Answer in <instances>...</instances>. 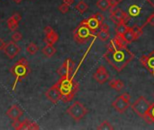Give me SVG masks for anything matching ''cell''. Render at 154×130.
Wrapping results in <instances>:
<instances>
[{"label": "cell", "instance_id": "cell-1", "mask_svg": "<svg viewBox=\"0 0 154 130\" xmlns=\"http://www.w3.org/2000/svg\"><path fill=\"white\" fill-rule=\"evenodd\" d=\"M115 6L124 14V23L129 27L143 29L148 18L154 14V3L151 0H117Z\"/></svg>", "mask_w": 154, "mask_h": 130}, {"label": "cell", "instance_id": "cell-2", "mask_svg": "<svg viewBox=\"0 0 154 130\" xmlns=\"http://www.w3.org/2000/svg\"><path fill=\"white\" fill-rule=\"evenodd\" d=\"M104 58L117 71H122L128 63L133 60L134 54L127 46H117L109 43Z\"/></svg>", "mask_w": 154, "mask_h": 130}, {"label": "cell", "instance_id": "cell-3", "mask_svg": "<svg viewBox=\"0 0 154 130\" xmlns=\"http://www.w3.org/2000/svg\"><path fill=\"white\" fill-rule=\"evenodd\" d=\"M56 84L58 85V88L61 95V100H62L64 103L71 101L79 89V84L70 76L61 77Z\"/></svg>", "mask_w": 154, "mask_h": 130}, {"label": "cell", "instance_id": "cell-4", "mask_svg": "<svg viewBox=\"0 0 154 130\" xmlns=\"http://www.w3.org/2000/svg\"><path fill=\"white\" fill-rule=\"evenodd\" d=\"M10 71H11V74L16 78V82L13 86V89L15 90L17 82L25 79L30 73V68H29V63L27 60L24 57L21 58L12 66Z\"/></svg>", "mask_w": 154, "mask_h": 130}, {"label": "cell", "instance_id": "cell-5", "mask_svg": "<svg viewBox=\"0 0 154 130\" xmlns=\"http://www.w3.org/2000/svg\"><path fill=\"white\" fill-rule=\"evenodd\" d=\"M91 37H95L93 32L84 24L80 23V25L73 31V38L79 45L87 42Z\"/></svg>", "mask_w": 154, "mask_h": 130}, {"label": "cell", "instance_id": "cell-6", "mask_svg": "<svg viewBox=\"0 0 154 130\" xmlns=\"http://www.w3.org/2000/svg\"><path fill=\"white\" fill-rule=\"evenodd\" d=\"M66 112L75 121H79L88 113V109L81 102L75 101L70 108H68Z\"/></svg>", "mask_w": 154, "mask_h": 130}, {"label": "cell", "instance_id": "cell-7", "mask_svg": "<svg viewBox=\"0 0 154 130\" xmlns=\"http://www.w3.org/2000/svg\"><path fill=\"white\" fill-rule=\"evenodd\" d=\"M150 104L149 103V101L144 98V97H140L138 98L133 104L132 105V108L133 110L141 118L145 119L147 113L150 109Z\"/></svg>", "mask_w": 154, "mask_h": 130}, {"label": "cell", "instance_id": "cell-8", "mask_svg": "<svg viewBox=\"0 0 154 130\" xmlns=\"http://www.w3.org/2000/svg\"><path fill=\"white\" fill-rule=\"evenodd\" d=\"M130 100H131V96L128 93H124L122 95H120L119 97H117L112 103V107L118 112V113H124L128 108L131 106L130 103Z\"/></svg>", "mask_w": 154, "mask_h": 130}, {"label": "cell", "instance_id": "cell-9", "mask_svg": "<svg viewBox=\"0 0 154 130\" xmlns=\"http://www.w3.org/2000/svg\"><path fill=\"white\" fill-rule=\"evenodd\" d=\"M139 61L149 71V72L154 76V51L150 52L147 55H142Z\"/></svg>", "mask_w": 154, "mask_h": 130}, {"label": "cell", "instance_id": "cell-10", "mask_svg": "<svg viewBox=\"0 0 154 130\" xmlns=\"http://www.w3.org/2000/svg\"><path fill=\"white\" fill-rule=\"evenodd\" d=\"M4 53L6 54V56L10 59V60H13L15 59L18 53H20V47L16 45V42L14 41H10L7 43V45L4 49Z\"/></svg>", "mask_w": 154, "mask_h": 130}, {"label": "cell", "instance_id": "cell-11", "mask_svg": "<svg viewBox=\"0 0 154 130\" xmlns=\"http://www.w3.org/2000/svg\"><path fill=\"white\" fill-rule=\"evenodd\" d=\"M46 98L53 104H57L61 100V95L60 92V90L58 88V85L55 83L53 86H51L50 88L46 92Z\"/></svg>", "mask_w": 154, "mask_h": 130}, {"label": "cell", "instance_id": "cell-12", "mask_svg": "<svg viewBox=\"0 0 154 130\" xmlns=\"http://www.w3.org/2000/svg\"><path fill=\"white\" fill-rule=\"evenodd\" d=\"M93 78H94V79L97 83H99V84H104L105 82H107L108 80L109 74H108V71H107L106 67H104L103 65H100L96 69V72L94 73Z\"/></svg>", "mask_w": 154, "mask_h": 130}, {"label": "cell", "instance_id": "cell-13", "mask_svg": "<svg viewBox=\"0 0 154 130\" xmlns=\"http://www.w3.org/2000/svg\"><path fill=\"white\" fill-rule=\"evenodd\" d=\"M74 62H72L71 59L68 58L63 64L58 69L57 73L61 76V77H64V76H71V73L73 72L74 70Z\"/></svg>", "mask_w": 154, "mask_h": 130}, {"label": "cell", "instance_id": "cell-14", "mask_svg": "<svg viewBox=\"0 0 154 130\" xmlns=\"http://www.w3.org/2000/svg\"><path fill=\"white\" fill-rule=\"evenodd\" d=\"M6 115L12 120H18L24 115V111L19 106L15 104L8 108V110L6 112Z\"/></svg>", "mask_w": 154, "mask_h": 130}, {"label": "cell", "instance_id": "cell-15", "mask_svg": "<svg viewBox=\"0 0 154 130\" xmlns=\"http://www.w3.org/2000/svg\"><path fill=\"white\" fill-rule=\"evenodd\" d=\"M22 20V16L19 13H15L13 16H11L7 19V27L10 29V31L15 32L18 28L19 22Z\"/></svg>", "mask_w": 154, "mask_h": 130}, {"label": "cell", "instance_id": "cell-16", "mask_svg": "<svg viewBox=\"0 0 154 130\" xmlns=\"http://www.w3.org/2000/svg\"><path fill=\"white\" fill-rule=\"evenodd\" d=\"M81 24L86 25L93 33L96 32V30H98V29L100 28V26H101V24H100L99 21L94 16V15H93L92 16H90L89 18L81 21Z\"/></svg>", "mask_w": 154, "mask_h": 130}, {"label": "cell", "instance_id": "cell-17", "mask_svg": "<svg viewBox=\"0 0 154 130\" xmlns=\"http://www.w3.org/2000/svg\"><path fill=\"white\" fill-rule=\"evenodd\" d=\"M99 32L97 33V37L103 41V42H106L109 39L110 37V33H109V26L107 24H102L100 28H99Z\"/></svg>", "mask_w": 154, "mask_h": 130}, {"label": "cell", "instance_id": "cell-18", "mask_svg": "<svg viewBox=\"0 0 154 130\" xmlns=\"http://www.w3.org/2000/svg\"><path fill=\"white\" fill-rule=\"evenodd\" d=\"M58 40H59V34L54 30L48 34H45L44 42L47 45H54V43L58 42Z\"/></svg>", "mask_w": 154, "mask_h": 130}, {"label": "cell", "instance_id": "cell-19", "mask_svg": "<svg viewBox=\"0 0 154 130\" xmlns=\"http://www.w3.org/2000/svg\"><path fill=\"white\" fill-rule=\"evenodd\" d=\"M124 39V41L127 43H132L133 42L135 41V37H134V30L133 27H129L128 30L126 31V33L124 34V36L122 37Z\"/></svg>", "mask_w": 154, "mask_h": 130}, {"label": "cell", "instance_id": "cell-20", "mask_svg": "<svg viewBox=\"0 0 154 130\" xmlns=\"http://www.w3.org/2000/svg\"><path fill=\"white\" fill-rule=\"evenodd\" d=\"M109 86L111 88H113L114 90H115L116 91H121L124 89V82L121 79H113L109 81Z\"/></svg>", "mask_w": 154, "mask_h": 130}, {"label": "cell", "instance_id": "cell-21", "mask_svg": "<svg viewBox=\"0 0 154 130\" xmlns=\"http://www.w3.org/2000/svg\"><path fill=\"white\" fill-rule=\"evenodd\" d=\"M42 53L47 57V58H50L53 57L55 53H56V48L53 45H47L45 47L42 48L41 50Z\"/></svg>", "mask_w": 154, "mask_h": 130}, {"label": "cell", "instance_id": "cell-22", "mask_svg": "<svg viewBox=\"0 0 154 130\" xmlns=\"http://www.w3.org/2000/svg\"><path fill=\"white\" fill-rule=\"evenodd\" d=\"M111 6H112L111 0H98L96 2V7L101 11H107L111 7Z\"/></svg>", "mask_w": 154, "mask_h": 130}, {"label": "cell", "instance_id": "cell-23", "mask_svg": "<svg viewBox=\"0 0 154 130\" xmlns=\"http://www.w3.org/2000/svg\"><path fill=\"white\" fill-rule=\"evenodd\" d=\"M128 28H129V26H128L125 23L121 22V23H119V24H117V25H116V27H115V33H116V34H117V35H119V36L123 37V36H124V33H126V31L128 30Z\"/></svg>", "mask_w": 154, "mask_h": 130}, {"label": "cell", "instance_id": "cell-24", "mask_svg": "<svg viewBox=\"0 0 154 130\" xmlns=\"http://www.w3.org/2000/svg\"><path fill=\"white\" fill-rule=\"evenodd\" d=\"M144 120H146L149 123L154 124V103L150 104V109H149V111L147 113V116H146Z\"/></svg>", "mask_w": 154, "mask_h": 130}, {"label": "cell", "instance_id": "cell-25", "mask_svg": "<svg viewBox=\"0 0 154 130\" xmlns=\"http://www.w3.org/2000/svg\"><path fill=\"white\" fill-rule=\"evenodd\" d=\"M38 51H39V47L33 42H30L26 47V52L31 55H34Z\"/></svg>", "mask_w": 154, "mask_h": 130}, {"label": "cell", "instance_id": "cell-26", "mask_svg": "<svg viewBox=\"0 0 154 130\" xmlns=\"http://www.w3.org/2000/svg\"><path fill=\"white\" fill-rule=\"evenodd\" d=\"M75 8H76V10L78 11L80 14H83V13H85V12L87 10L88 6H87L84 1H82V0H81V1H79V2L76 5Z\"/></svg>", "mask_w": 154, "mask_h": 130}, {"label": "cell", "instance_id": "cell-27", "mask_svg": "<svg viewBox=\"0 0 154 130\" xmlns=\"http://www.w3.org/2000/svg\"><path fill=\"white\" fill-rule=\"evenodd\" d=\"M98 130H111V129H114V126L108 122V121H104V122H102L100 124V126L97 127Z\"/></svg>", "mask_w": 154, "mask_h": 130}, {"label": "cell", "instance_id": "cell-28", "mask_svg": "<svg viewBox=\"0 0 154 130\" xmlns=\"http://www.w3.org/2000/svg\"><path fill=\"white\" fill-rule=\"evenodd\" d=\"M11 38H12V41H14V42H19V41H21L22 39H23V35H22V33H19V32H14L13 33V34L11 35Z\"/></svg>", "mask_w": 154, "mask_h": 130}, {"label": "cell", "instance_id": "cell-29", "mask_svg": "<svg viewBox=\"0 0 154 130\" xmlns=\"http://www.w3.org/2000/svg\"><path fill=\"white\" fill-rule=\"evenodd\" d=\"M31 123H32V121H30L29 119H24V121H21L20 129H30Z\"/></svg>", "mask_w": 154, "mask_h": 130}, {"label": "cell", "instance_id": "cell-30", "mask_svg": "<svg viewBox=\"0 0 154 130\" xmlns=\"http://www.w3.org/2000/svg\"><path fill=\"white\" fill-rule=\"evenodd\" d=\"M59 10H60L62 14H66V13H68L69 10H70V6H69L68 4H66V3L63 2V4H61V5L59 7Z\"/></svg>", "mask_w": 154, "mask_h": 130}, {"label": "cell", "instance_id": "cell-31", "mask_svg": "<svg viewBox=\"0 0 154 130\" xmlns=\"http://www.w3.org/2000/svg\"><path fill=\"white\" fill-rule=\"evenodd\" d=\"M94 16L99 21V23L102 25L103 23H104V20H105V16H104V15H103L102 13H96L95 15H94Z\"/></svg>", "mask_w": 154, "mask_h": 130}, {"label": "cell", "instance_id": "cell-32", "mask_svg": "<svg viewBox=\"0 0 154 130\" xmlns=\"http://www.w3.org/2000/svg\"><path fill=\"white\" fill-rule=\"evenodd\" d=\"M147 23L150 25L151 26H154V14H152L147 20Z\"/></svg>", "mask_w": 154, "mask_h": 130}, {"label": "cell", "instance_id": "cell-33", "mask_svg": "<svg viewBox=\"0 0 154 130\" xmlns=\"http://www.w3.org/2000/svg\"><path fill=\"white\" fill-rule=\"evenodd\" d=\"M6 45H7L6 42H5L2 38H0V51H4Z\"/></svg>", "mask_w": 154, "mask_h": 130}, {"label": "cell", "instance_id": "cell-34", "mask_svg": "<svg viewBox=\"0 0 154 130\" xmlns=\"http://www.w3.org/2000/svg\"><path fill=\"white\" fill-rule=\"evenodd\" d=\"M53 31V28L50 27V26H46V27L44 28V33H45V34H48V33H51Z\"/></svg>", "mask_w": 154, "mask_h": 130}, {"label": "cell", "instance_id": "cell-35", "mask_svg": "<svg viewBox=\"0 0 154 130\" xmlns=\"http://www.w3.org/2000/svg\"><path fill=\"white\" fill-rule=\"evenodd\" d=\"M30 129H40V127H39V126L36 123L32 122L31 123V126H30Z\"/></svg>", "mask_w": 154, "mask_h": 130}, {"label": "cell", "instance_id": "cell-36", "mask_svg": "<svg viewBox=\"0 0 154 130\" xmlns=\"http://www.w3.org/2000/svg\"><path fill=\"white\" fill-rule=\"evenodd\" d=\"M63 2H64V3H66V4H68L69 6H70V5H72V4H73L74 0H63Z\"/></svg>", "mask_w": 154, "mask_h": 130}, {"label": "cell", "instance_id": "cell-37", "mask_svg": "<svg viewBox=\"0 0 154 130\" xmlns=\"http://www.w3.org/2000/svg\"><path fill=\"white\" fill-rule=\"evenodd\" d=\"M13 1L16 3V4H21L23 2V0H13Z\"/></svg>", "mask_w": 154, "mask_h": 130}]
</instances>
